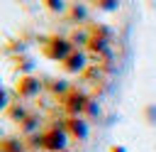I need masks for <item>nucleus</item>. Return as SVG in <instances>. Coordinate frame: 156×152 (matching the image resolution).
Listing matches in <instances>:
<instances>
[{"label": "nucleus", "instance_id": "12", "mask_svg": "<svg viewBox=\"0 0 156 152\" xmlns=\"http://www.w3.org/2000/svg\"><path fill=\"white\" fill-rule=\"evenodd\" d=\"M7 105H10V101H7V91L0 86V110H2V108H7Z\"/></svg>", "mask_w": 156, "mask_h": 152}, {"label": "nucleus", "instance_id": "4", "mask_svg": "<svg viewBox=\"0 0 156 152\" xmlns=\"http://www.w3.org/2000/svg\"><path fill=\"white\" fill-rule=\"evenodd\" d=\"M61 66H63V71H68V74H80L85 66H88V59H85V49H73L63 61H61Z\"/></svg>", "mask_w": 156, "mask_h": 152}, {"label": "nucleus", "instance_id": "6", "mask_svg": "<svg viewBox=\"0 0 156 152\" xmlns=\"http://www.w3.org/2000/svg\"><path fill=\"white\" fill-rule=\"evenodd\" d=\"M61 125H63V130L68 132V137H73V140H83V137L88 135V123H85L80 115H68Z\"/></svg>", "mask_w": 156, "mask_h": 152}, {"label": "nucleus", "instance_id": "8", "mask_svg": "<svg viewBox=\"0 0 156 152\" xmlns=\"http://www.w3.org/2000/svg\"><path fill=\"white\" fill-rule=\"evenodd\" d=\"M66 17H71L73 22H78V25H83L85 22V17H88V10H85V5L83 2H73V5H68L66 7Z\"/></svg>", "mask_w": 156, "mask_h": 152}, {"label": "nucleus", "instance_id": "2", "mask_svg": "<svg viewBox=\"0 0 156 152\" xmlns=\"http://www.w3.org/2000/svg\"><path fill=\"white\" fill-rule=\"evenodd\" d=\"M73 49H76V44L71 39L61 37V34H51V37H46L41 42V54L46 59H51V61H63Z\"/></svg>", "mask_w": 156, "mask_h": 152}, {"label": "nucleus", "instance_id": "9", "mask_svg": "<svg viewBox=\"0 0 156 152\" xmlns=\"http://www.w3.org/2000/svg\"><path fill=\"white\" fill-rule=\"evenodd\" d=\"M44 5H46L51 12H61V10H66V7H68V2H66V0H44Z\"/></svg>", "mask_w": 156, "mask_h": 152}, {"label": "nucleus", "instance_id": "3", "mask_svg": "<svg viewBox=\"0 0 156 152\" xmlns=\"http://www.w3.org/2000/svg\"><path fill=\"white\" fill-rule=\"evenodd\" d=\"M90 98L78 88V86H71L63 96H61V105H63V110L68 113V115H83V113H88L90 110Z\"/></svg>", "mask_w": 156, "mask_h": 152}, {"label": "nucleus", "instance_id": "7", "mask_svg": "<svg viewBox=\"0 0 156 152\" xmlns=\"http://www.w3.org/2000/svg\"><path fill=\"white\" fill-rule=\"evenodd\" d=\"M5 110H7V115H10L15 123H22V120L29 115V110H27V105H24L22 101H12V103H10Z\"/></svg>", "mask_w": 156, "mask_h": 152}, {"label": "nucleus", "instance_id": "1", "mask_svg": "<svg viewBox=\"0 0 156 152\" xmlns=\"http://www.w3.org/2000/svg\"><path fill=\"white\" fill-rule=\"evenodd\" d=\"M32 140H34L37 147H41V150H46V152H63L71 137H68V132L63 130V125H49L44 132L32 135Z\"/></svg>", "mask_w": 156, "mask_h": 152}, {"label": "nucleus", "instance_id": "11", "mask_svg": "<svg viewBox=\"0 0 156 152\" xmlns=\"http://www.w3.org/2000/svg\"><path fill=\"white\" fill-rule=\"evenodd\" d=\"M98 7H102V10H115L117 7V0H93Z\"/></svg>", "mask_w": 156, "mask_h": 152}, {"label": "nucleus", "instance_id": "10", "mask_svg": "<svg viewBox=\"0 0 156 152\" xmlns=\"http://www.w3.org/2000/svg\"><path fill=\"white\" fill-rule=\"evenodd\" d=\"M20 125H22V130H24V132H32V130H37V115H27V118H24Z\"/></svg>", "mask_w": 156, "mask_h": 152}, {"label": "nucleus", "instance_id": "5", "mask_svg": "<svg viewBox=\"0 0 156 152\" xmlns=\"http://www.w3.org/2000/svg\"><path fill=\"white\" fill-rule=\"evenodd\" d=\"M39 91H41V81L37 76H29V74L20 76V81H17V96L20 98H34V96H39Z\"/></svg>", "mask_w": 156, "mask_h": 152}]
</instances>
